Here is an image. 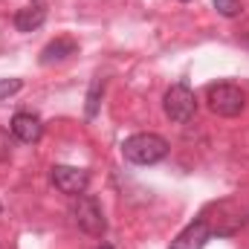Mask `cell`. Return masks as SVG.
I'll return each instance as SVG.
<instances>
[{"label":"cell","mask_w":249,"mask_h":249,"mask_svg":"<svg viewBox=\"0 0 249 249\" xmlns=\"http://www.w3.org/2000/svg\"><path fill=\"white\" fill-rule=\"evenodd\" d=\"M102 93H105V81H102V78H93V84H90V93H87V107H84L90 119L99 113V102H102Z\"/></svg>","instance_id":"obj_10"},{"label":"cell","mask_w":249,"mask_h":249,"mask_svg":"<svg viewBox=\"0 0 249 249\" xmlns=\"http://www.w3.org/2000/svg\"><path fill=\"white\" fill-rule=\"evenodd\" d=\"M214 9L223 15V18H235L241 12V0H214Z\"/></svg>","instance_id":"obj_12"},{"label":"cell","mask_w":249,"mask_h":249,"mask_svg":"<svg viewBox=\"0 0 249 249\" xmlns=\"http://www.w3.org/2000/svg\"><path fill=\"white\" fill-rule=\"evenodd\" d=\"M70 214H72L75 226H78L81 232L93 235V238H102V235L107 232V220H105V212H102L99 200H96V197H90V194H78V197H72Z\"/></svg>","instance_id":"obj_3"},{"label":"cell","mask_w":249,"mask_h":249,"mask_svg":"<svg viewBox=\"0 0 249 249\" xmlns=\"http://www.w3.org/2000/svg\"><path fill=\"white\" fill-rule=\"evenodd\" d=\"M209 238H212L209 223H206V220H194V223H188L186 229L171 241L168 249H203L209 244Z\"/></svg>","instance_id":"obj_7"},{"label":"cell","mask_w":249,"mask_h":249,"mask_svg":"<svg viewBox=\"0 0 249 249\" xmlns=\"http://www.w3.org/2000/svg\"><path fill=\"white\" fill-rule=\"evenodd\" d=\"M50 180H53V186L58 188L61 194H70V197L84 194L87 191V183H90L87 171L84 168H72V165H53Z\"/></svg>","instance_id":"obj_5"},{"label":"cell","mask_w":249,"mask_h":249,"mask_svg":"<svg viewBox=\"0 0 249 249\" xmlns=\"http://www.w3.org/2000/svg\"><path fill=\"white\" fill-rule=\"evenodd\" d=\"M12 148H15V145H12V136H9L6 130H0V162L12 157Z\"/></svg>","instance_id":"obj_13"},{"label":"cell","mask_w":249,"mask_h":249,"mask_svg":"<svg viewBox=\"0 0 249 249\" xmlns=\"http://www.w3.org/2000/svg\"><path fill=\"white\" fill-rule=\"evenodd\" d=\"M122 157L133 165H154L168 157V142L160 133H133L122 142Z\"/></svg>","instance_id":"obj_1"},{"label":"cell","mask_w":249,"mask_h":249,"mask_svg":"<svg viewBox=\"0 0 249 249\" xmlns=\"http://www.w3.org/2000/svg\"><path fill=\"white\" fill-rule=\"evenodd\" d=\"M102 249H107V247H102Z\"/></svg>","instance_id":"obj_14"},{"label":"cell","mask_w":249,"mask_h":249,"mask_svg":"<svg viewBox=\"0 0 249 249\" xmlns=\"http://www.w3.org/2000/svg\"><path fill=\"white\" fill-rule=\"evenodd\" d=\"M75 50H78V44L72 38H55V41H50L41 50V64L50 67V64H55V61H64V58L75 55Z\"/></svg>","instance_id":"obj_8"},{"label":"cell","mask_w":249,"mask_h":249,"mask_svg":"<svg viewBox=\"0 0 249 249\" xmlns=\"http://www.w3.org/2000/svg\"><path fill=\"white\" fill-rule=\"evenodd\" d=\"M206 102H209V110L223 116V119H235L244 113L247 107V96L238 84H229V81H220V84H209L206 90Z\"/></svg>","instance_id":"obj_2"},{"label":"cell","mask_w":249,"mask_h":249,"mask_svg":"<svg viewBox=\"0 0 249 249\" xmlns=\"http://www.w3.org/2000/svg\"><path fill=\"white\" fill-rule=\"evenodd\" d=\"M44 20H47V9L41 3H35V6H26L15 15V29L18 32H35L38 26H44Z\"/></svg>","instance_id":"obj_9"},{"label":"cell","mask_w":249,"mask_h":249,"mask_svg":"<svg viewBox=\"0 0 249 249\" xmlns=\"http://www.w3.org/2000/svg\"><path fill=\"white\" fill-rule=\"evenodd\" d=\"M162 107H165V116H168L171 122L186 124V122H191L194 113H197V99H194V93H191V87H188L186 81H180V84H174V87L165 93Z\"/></svg>","instance_id":"obj_4"},{"label":"cell","mask_w":249,"mask_h":249,"mask_svg":"<svg viewBox=\"0 0 249 249\" xmlns=\"http://www.w3.org/2000/svg\"><path fill=\"white\" fill-rule=\"evenodd\" d=\"M20 87H23L20 78H0V102L15 96V93H20Z\"/></svg>","instance_id":"obj_11"},{"label":"cell","mask_w":249,"mask_h":249,"mask_svg":"<svg viewBox=\"0 0 249 249\" xmlns=\"http://www.w3.org/2000/svg\"><path fill=\"white\" fill-rule=\"evenodd\" d=\"M9 127H12V136L18 142H23V145H35L44 136V124H41L38 116H32V113H15Z\"/></svg>","instance_id":"obj_6"}]
</instances>
